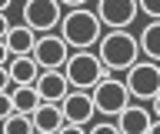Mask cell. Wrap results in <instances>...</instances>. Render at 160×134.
Here are the masks:
<instances>
[{
    "mask_svg": "<svg viewBox=\"0 0 160 134\" xmlns=\"http://www.w3.org/2000/svg\"><path fill=\"white\" fill-rule=\"evenodd\" d=\"M30 57H33V64L40 71H63V64L70 57V47L60 40V34H43V37H37Z\"/></svg>",
    "mask_w": 160,
    "mask_h": 134,
    "instance_id": "obj_7",
    "label": "cell"
},
{
    "mask_svg": "<svg viewBox=\"0 0 160 134\" xmlns=\"http://www.w3.org/2000/svg\"><path fill=\"white\" fill-rule=\"evenodd\" d=\"M90 101H93V111L103 114V117H117L123 107H130V94L127 87H123V81H117V77H107V81H100L93 91H90Z\"/></svg>",
    "mask_w": 160,
    "mask_h": 134,
    "instance_id": "obj_5",
    "label": "cell"
},
{
    "mask_svg": "<svg viewBox=\"0 0 160 134\" xmlns=\"http://www.w3.org/2000/svg\"><path fill=\"white\" fill-rule=\"evenodd\" d=\"M7 61H10V51H7V44L0 40V67H7Z\"/></svg>",
    "mask_w": 160,
    "mask_h": 134,
    "instance_id": "obj_25",
    "label": "cell"
},
{
    "mask_svg": "<svg viewBox=\"0 0 160 134\" xmlns=\"http://www.w3.org/2000/svg\"><path fill=\"white\" fill-rule=\"evenodd\" d=\"M10 27H13V24H10V17H7V13H0V40L7 37V30H10Z\"/></svg>",
    "mask_w": 160,
    "mask_h": 134,
    "instance_id": "obj_22",
    "label": "cell"
},
{
    "mask_svg": "<svg viewBox=\"0 0 160 134\" xmlns=\"http://www.w3.org/2000/svg\"><path fill=\"white\" fill-rule=\"evenodd\" d=\"M10 114H13V101H10V91H7V94H0V121L10 117Z\"/></svg>",
    "mask_w": 160,
    "mask_h": 134,
    "instance_id": "obj_20",
    "label": "cell"
},
{
    "mask_svg": "<svg viewBox=\"0 0 160 134\" xmlns=\"http://www.w3.org/2000/svg\"><path fill=\"white\" fill-rule=\"evenodd\" d=\"M7 74H10V84H13V87H33L40 67L33 64V57H10L7 61Z\"/></svg>",
    "mask_w": 160,
    "mask_h": 134,
    "instance_id": "obj_13",
    "label": "cell"
},
{
    "mask_svg": "<svg viewBox=\"0 0 160 134\" xmlns=\"http://www.w3.org/2000/svg\"><path fill=\"white\" fill-rule=\"evenodd\" d=\"M97 57L103 64V71L113 77L120 71H130L140 61V47H137V34L130 30H107L97 44Z\"/></svg>",
    "mask_w": 160,
    "mask_h": 134,
    "instance_id": "obj_2",
    "label": "cell"
},
{
    "mask_svg": "<svg viewBox=\"0 0 160 134\" xmlns=\"http://www.w3.org/2000/svg\"><path fill=\"white\" fill-rule=\"evenodd\" d=\"M57 34H60V40L77 54V51H90V47H97L100 37H103V27H100L97 13L90 10V7H77V10H63Z\"/></svg>",
    "mask_w": 160,
    "mask_h": 134,
    "instance_id": "obj_1",
    "label": "cell"
},
{
    "mask_svg": "<svg viewBox=\"0 0 160 134\" xmlns=\"http://www.w3.org/2000/svg\"><path fill=\"white\" fill-rule=\"evenodd\" d=\"M63 77H67L70 91H83V94H90L100 81H107L110 74L103 71V64H100L97 54L77 51V54H70L67 64H63Z\"/></svg>",
    "mask_w": 160,
    "mask_h": 134,
    "instance_id": "obj_3",
    "label": "cell"
},
{
    "mask_svg": "<svg viewBox=\"0 0 160 134\" xmlns=\"http://www.w3.org/2000/svg\"><path fill=\"white\" fill-rule=\"evenodd\" d=\"M60 111H63V124H73V127H87L93 121V114H97L90 94H83V91H70L60 101Z\"/></svg>",
    "mask_w": 160,
    "mask_h": 134,
    "instance_id": "obj_9",
    "label": "cell"
},
{
    "mask_svg": "<svg viewBox=\"0 0 160 134\" xmlns=\"http://www.w3.org/2000/svg\"><path fill=\"white\" fill-rule=\"evenodd\" d=\"M33 91H37L40 104H60L70 94V84L63 77V71H40L33 81Z\"/></svg>",
    "mask_w": 160,
    "mask_h": 134,
    "instance_id": "obj_10",
    "label": "cell"
},
{
    "mask_svg": "<svg viewBox=\"0 0 160 134\" xmlns=\"http://www.w3.org/2000/svg\"><path fill=\"white\" fill-rule=\"evenodd\" d=\"M147 134H160V121H153V124H150V131Z\"/></svg>",
    "mask_w": 160,
    "mask_h": 134,
    "instance_id": "obj_26",
    "label": "cell"
},
{
    "mask_svg": "<svg viewBox=\"0 0 160 134\" xmlns=\"http://www.w3.org/2000/svg\"><path fill=\"white\" fill-rule=\"evenodd\" d=\"M123 87H127L130 101H153L160 94V64H150V61H137L133 67L127 71L123 77Z\"/></svg>",
    "mask_w": 160,
    "mask_h": 134,
    "instance_id": "obj_4",
    "label": "cell"
},
{
    "mask_svg": "<svg viewBox=\"0 0 160 134\" xmlns=\"http://www.w3.org/2000/svg\"><path fill=\"white\" fill-rule=\"evenodd\" d=\"M57 134H87V127H73V124H63Z\"/></svg>",
    "mask_w": 160,
    "mask_h": 134,
    "instance_id": "obj_23",
    "label": "cell"
},
{
    "mask_svg": "<svg viewBox=\"0 0 160 134\" xmlns=\"http://www.w3.org/2000/svg\"><path fill=\"white\" fill-rule=\"evenodd\" d=\"M113 124H117L120 134H147L150 124H153V114H150V107L130 104V107H123V111L113 117Z\"/></svg>",
    "mask_w": 160,
    "mask_h": 134,
    "instance_id": "obj_11",
    "label": "cell"
},
{
    "mask_svg": "<svg viewBox=\"0 0 160 134\" xmlns=\"http://www.w3.org/2000/svg\"><path fill=\"white\" fill-rule=\"evenodd\" d=\"M10 101H13V114H33L40 107V97L33 87H10Z\"/></svg>",
    "mask_w": 160,
    "mask_h": 134,
    "instance_id": "obj_16",
    "label": "cell"
},
{
    "mask_svg": "<svg viewBox=\"0 0 160 134\" xmlns=\"http://www.w3.org/2000/svg\"><path fill=\"white\" fill-rule=\"evenodd\" d=\"M150 114H153V121H160V94L150 101Z\"/></svg>",
    "mask_w": 160,
    "mask_h": 134,
    "instance_id": "obj_24",
    "label": "cell"
},
{
    "mask_svg": "<svg viewBox=\"0 0 160 134\" xmlns=\"http://www.w3.org/2000/svg\"><path fill=\"white\" fill-rule=\"evenodd\" d=\"M137 47L143 54V61L160 64V20H147V27L137 34Z\"/></svg>",
    "mask_w": 160,
    "mask_h": 134,
    "instance_id": "obj_15",
    "label": "cell"
},
{
    "mask_svg": "<svg viewBox=\"0 0 160 134\" xmlns=\"http://www.w3.org/2000/svg\"><path fill=\"white\" fill-rule=\"evenodd\" d=\"M137 13H143L147 20H160V0H140Z\"/></svg>",
    "mask_w": 160,
    "mask_h": 134,
    "instance_id": "obj_18",
    "label": "cell"
},
{
    "mask_svg": "<svg viewBox=\"0 0 160 134\" xmlns=\"http://www.w3.org/2000/svg\"><path fill=\"white\" fill-rule=\"evenodd\" d=\"M87 134H120V131H117L113 121H100V124H93V127H87Z\"/></svg>",
    "mask_w": 160,
    "mask_h": 134,
    "instance_id": "obj_19",
    "label": "cell"
},
{
    "mask_svg": "<svg viewBox=\"0 0 160 134\" xmlns=\"http://www.w3.org/2000/svg\"><path fill=\"white\" fill-rule=\"evenodd\" d=\"M0 134H33V124L27 114H10L0 121Z\"/></svg>",
    "mask_w": 160,
    "mask_h": 134,
    "instance_id": "obj_17",
    "label": "cell"
},
{
    "mask_svg": "<svg viewBox=\"0 0 160 134\" xmlns=\"http://www.w3.org/2000/svg\"><path fill=\"white\" fill-rule=\"evenodd\" d=\"M30 124H33V134H57L60 127H63L60 104H40L37 111L30 114Z\"/></svg>",
    "mask_w": 160,
    "mask_h": 134,
    "instance_id": "obj_12",
    "label": "cell"
},
{
    "mask_svg": "<svg viewBox=\"0 0 160 134\" xmlns=\"http://www.w3.org/2000/svg\"><path fill=\"white\" fill-rule=\"evenodd\" d=\"M93 13H97L100 27L127 30L130 24L137 20V0H100L97 7H93Z\"/></svg>",
    "mask_w": 160,
    "mask_h": 134,
    "instance_id": "obj_8",
    "label": "cell"
},
{
    "mask_svg": "<svg viewBox=\"0 0 160 134\" xmlns=\"http://www.w3.org/2000/svg\"><path fill=\"white\" fill-rule=\"evenodd\" d=\"M3 44H7L10 57H30V54H33V44H37V34L27 30L23 24H17V27H10V30H7Z\"/></svg>",
    "mask_w": 160,
    "mask_h": 134,
    "instance_id": "obj_14",
    "label": "cell"
},
{
    "mask_svg": "<svg viewBox=\"0 0 160 134\" xmlns=\"http://www.w3.org/2000/svg\"><path fill=\"white\" fill-rule=\"evenodd\" d=\"M60 17H63V10L57 0H27L23 3V27L33 30L37 37L53 34L60 27Z\"/></svg>",
    "mask_w": 160,
    "mask_h": 134,
    "instance_id": "obj_6",
    "label": "cell"
},
{
    "mask_svg": "<svg viewBox=\"0 0 160 134\" xmlns=\"http://www.w3.org/2000/svg\"><path fill=\"white\" fill-rule=\"evenodd\" d=\"M13 84H10V74H7V67H0V94H7Z\"/></svg>",
    "mask_w": 160,
    "mask_h": 134,
    "instance_id": "obj_21",
    "label": "cell"
}]
</instances>
